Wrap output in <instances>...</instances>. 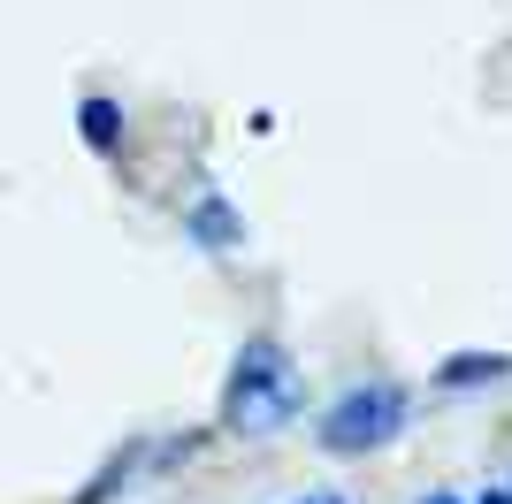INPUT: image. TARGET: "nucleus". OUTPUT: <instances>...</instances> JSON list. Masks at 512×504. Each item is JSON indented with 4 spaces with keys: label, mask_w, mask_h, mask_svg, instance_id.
<instances>
[{
    "label": "nucleus",
    "mask_w": 512,
    "mask_h": 504,
    "mask_svg": "<svg viewBox=\"0 0 512 504\" xmlns=\"http://www.w3.org/2000/svg\"><path fill=\"white\" fill-rule=\"evenodd\" d=\"M306 413V382L276 336H245L222 375V428L230 436H276Z\"/></svg>",
    "instance_id": "1"
},
{
    "label": "nucleus",
    "mask_w": 512,
    "mask_h": 504,
    "mask_svg": "<svg viewBox=\"0 0 512 504\" xmlns=\"http://www.w3.org/2000/svg\"><path fill=\"white\" fill-rule=\"evenodd\" d=\"M406 420H413V398L398 382H352V390H337V398L321 405L314 436L337 459H367V451H390V443L406 436Z\"/></svg>",
    "instance_id": "2"
},
{
    "label": "nucleus",
    "mask_w": 512,
    "mask_h": 504,
    "mask_svg": "<svg viewBox=\"0 0 512 504\" xmlns=\"http://www.w3.org/2000/svg\"><path fill=\"white\" fill-rule=\"evenodd\" d=\"M184 237H192L199 252H237L245 245V214H237L230 191H199L192 207H184Z\"/></svg>",
    "instance_id": "3"
},
{
    "label": "nucleus",
    "mask_w": 512,
    "mask_h": 504,
    "mask_svg": "<svg viewBox=\"0 0 512 504\" xmlns=\"http://www.w3.org/2000/svg\"><path fill=\"white\" fill-rule=\"evenodd\" d=\"M77 130H85V146L92 153H123V138H130V123H123V100H107V92H85L77 100Z\"/></svg>",
    "instance_id": "4"
},
{
    "label": "nucleus",
    "mask_w": 512,
    "mask_h": 504,
    "mask_svg": "<svg viewBox=\"0 0 512 504\" xmlns=\"http://www.w3.org/2000/svg\"><path fill=\"white\" fill-rule=\"evenodd\" d=\"M505 367L512 359L505 352H451V359H436V390H482V382H505Z\"/></svg>",
    "instance_id": "5"
},
{
    "label": "nucleus",
    "mask_w": 512,
    "mask_h": 504,
    "mask_svg": "<svg viewBox=\"0 0 512 504\" xmlns=\"http://www.w3.org/2000/svg\"><path fill=\"white\" fill-rule=\"evenodd\" d=\"M138 459H146V443H123V451L107 459V474H100V482H92V489H85V497H77V504H100V497H107V489H115V482H130V474H138Z\"/></svg>",
    "instance_id": "6"
},
{
    "label": "nucleus",
    "mask_w": 512,
    "mask_h": 504,
    "mask_svg": "<svg viewBox=\"0 0 512 504\" xmlns=\"http://www.w3.org/2000/svg\"><path fill=\"white\" fill-rule=\"evenodd\" d=\"M467 504H512V489L497 482V489H482V497H467Z\"/></svg>",
    "instance_id": "7"
},
{
    "label": "nucleus",
    "mask_w": 512,
    "mask_h": 504,
    "mask_svg": "<svg viewBox=\"0 0 512 504\" xmlns=\"http://www.w3.org/2000/svg\"><path fill=\"white\" fill-rule=\"evenodd\" d=\"M413 504H467V497H451V489H428V497H413Z\"/></svg>",
    "instance_id": "8"
},
{
    "label": "nucleus",
    "mask_w": 512,
    "mask_h": 504,
    "mask_svg": "<svg viewBox=\"0 0 512 504\" xmlns=\"http://www.w3.org/2000/svg\"><path fill=\"white\" fill-rule=\"evenodd\" d=\"M306 504H344V497H329V489H321V497H306Z\"/></svg>",
    "instance_id": "9"
}]
</instances>
